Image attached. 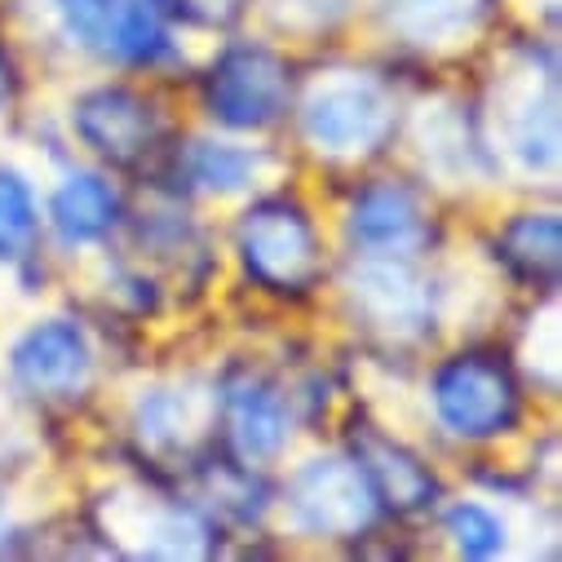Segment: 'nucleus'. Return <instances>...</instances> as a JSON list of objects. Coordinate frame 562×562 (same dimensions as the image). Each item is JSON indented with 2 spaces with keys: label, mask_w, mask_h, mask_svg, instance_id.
<instances>
[{
  "label": "nucleus",
  "mask_w": 562,
  "mask_h": 562,
  "mask_svg": "<svg viewBox=\"0 0 562 562\" xmlns=\"http://www.w3.org/2000/svg\"><path fill=\"white\" fill-rule=\"evenodd\" d=\"M235 252L244 261V274L266 293H311L324 274V239L315 217L289 200L266 195L252 209H244L235 226Z\"/></svg>",
  "instance_id": "nucleus-1"
},
{
  "label": "nucleus",
  "mask_w": 562,
  "mask_h": 562,
  "mask_svg": "<svg viewBox=\"0 0 562 562\" xmlns=\"http://www.w3.org/2000/svg\"><path fill=\"white\" fill-rule=\"evenodd\" d=\"M394 98L368 71H319L302 98V133L328 160L376 156L394 133Z\"/></svg>",
  "instance_id": "nucleus-2"
},
{
  "label": "nucleus",
  "mask_w": 562,
  "mask_h": 562,
  "mask_svg": "<svg viewBox=\"0 0 562 562\" xmlns=\"http://www.w3.org/2000/svg\"><path fill=\"white\" fill-rule=\"evenodd\" d=\"M435 420L461 443H492L518 426L522 394L514 368L501 355L465 350L435 368L430 376Z\"/></svg>",
  "instance_id": "nucleus-3"
},
{
  "label": "nucleus",
  "mask_w": 562,
  "mask_h": 562,
  "mask_svg": "<svg viewBox=\"0 0 562 562\" xmlns=\"http://www.w3.org/2000/svg\"><path fill=\"white\" fill-rule=\"evenodd\" d=\"M293 102V71L266 45H231L204 76V106L226 128H266Z\"/></svg>",
  "instance_id": "nucleus-4"
},
{
  "label": "nucleus",
  "mask_w": 562,
  "mask_h": 562,
  "mask_svg": "<svg viewBox=\"0 0 562 562\" xmlns=\"http://www.w3.org/2000/svg\"><path fill=\"white\" fill-rule=\"evenodd\" d=\"M376 492L359 461L350 457H319L306 461L289 479V514L297 531L319 540H355L376 522Z\"/></svg>",
  "instance_id": "nucleus-5"
},
{
  "label": "nucleus",
  "mask_w": 562,
  "mask_h": 562,
  "mask_svg": "<svg viewBox=\"0 0 562 562\" xmlns=\"http://www.w3.org/2000/svg\"><path fill=\"white\" fill-rule=\"evenodd\" d=\"M106 540L133 558H204L213 549L209 522L195 509L151 492L106 496Z\"/></svg>",
  "instance_id": "nucleus-6"
},
{
  "label": "nucleus",
  "mask_w": 562,
  "mask_h": 562,
  "mask_svg": "<svg viewBox=\"0 0 562 562\" xmlns=\"http://www.w3.org/2000/svg\"><path fill=\"white\" fill-rule=\"evenodd\" d=\"M10 372L19 390L41 403H76L93 385V350L76 324L45 319L14 341Z\"/></svg>",
  "instance_id": "nucleus-7"
},
{
  "label": "nucleus",
  "mask_w": 562,
  "mask_h": 562,
  "mask_svg": "<svg viewBox=\"0 0 562 562\" xmlns=\"http://www.w3.org/2000/svg\"><path fill=\"white\" fill-rule=\"evenodd\" d=\"M346 289H350L355 315L372 333L390 341H412L430 333V289H426V279H416L403 266V257L368 252L363 261L350 266Z\"/></svg>",
  "instance_id": "nucleus-8"
},
{
  "label": "nucleus",
  "mask_w": 562,
  "mask_h": 562,
  "mask_svg": "<svg viewBox=\"0 0 562 562\" xmlns=\"http://www.w3.org/2000/svg\"><path fill=\"white\" fill-rule=\"evenodd\" d=\"M71 124L80 133V143L89 151H98L102 160L111 165H137L151 143H156V111L143 93H133L124 85H102V89H89L76 111H71Z\"/></svg>",
  "instance_id": "nucleus-9"
},
{
  "label": "nucleus",
  "mask_w": 562,
  "mask_h": 562,
  "mask_svg": "<svg viewBox=\"0 0 562 562\" xmlns=\"http://www.w3.org/2000/svg\"><path fill=\"white\" fill-rule=\"evenodd\" d=\"M346 231L363 252H381V257H412L430 244V217L420 209L416 191L403 182L363 187L350 204Z\"/></svg>",
  "instance_id": "nucleus-10"
},
{
  "label": "nucleus",
  "mask_w": 562,
  "mask_h": 562,
  "mask_svg": "<svg viewBox=\"0 0 562 562\" xmlns=\"http://www.w3.org/2000/svg\"><path fill=\"white\" fill-rule=\"evenodd\" d=\"M355 461L368 474L376 501L398 509V514H420V509H430L439 501V483H435L430 465L420 461L416 452H407L403 443H394L390 435L372 430V426H359Z\"/></svg>",
  "instance_id": "nucleus-11"
},
{
  "label": "nucleus",
  "mask_w": 562,
  "mask_h": 562,
  "mask_svg": "<svg viewBox=\"0 0 562 562\" xmlns=\"http://www.w3.org/2000/svg\"><path fill=\"white\" fill-rule=\"evenodd\" d=\"M226 435L239 461H274L289 443V403L274 385L244 376L226 385Z\"/></svg>",
  "instance_id": "nucleus-12"
},
{
  "label": "nucleus",
  "mask_w": 562,
  "mask_h": 562,
  "mask_svg": "<svg viewBox=\"0 0 562 562\" xmlns=\"http://www.w3.org/2000/svg\"><path fill=\"white\" fill-rule=\"evenodd\" d=\"M213 412H217V398L204 394V390H191V385H173V390H151L137 398V435H143L147 448L156 452H178V448H191L204 426H213Z\"/></svg>",
  "instance_id": "nucleus-13"
},
{
  "label": "nucleus",
  "mask_w": 562,
  "mask_h": 562,
  "mask_svg": "<svg viewBox=\"0 0 562 562\" xmlns=\"http://www.w3.org/2000/svg\"><path fill=\"white\" fill-rule=\"evenodd\" d=\"M115 213H120V200H115L111 182L98 178V173H71V178H63V187L49 200L54 235L67 248L98 244L115 226Z\"/></svg>",
  "instance_id": "nucleus-14"
},
{
  "label": "nucleus",
  "mask_w": 562,
  "mask_h": 562,
  "mask_svg": "<svg viewBox=\"0 0 562 562\" xmlns=\"http://www.w3.org/2000/svg\"><path fill=\"white\" fill-rule=\"evenodd\" d=\"M501 261L536 289H558V266H562V226L558 213H518L505 222L501 239Z\"/></svg>",
  "instance_id": "nucleus-15"
},
{
  "label": "nucleus",
  "mask_w": 562,
  "mask_h": 562,
  "mask_svg": "<svg viewBox=\"0 0 562 562\" xmlns=\"http://www.w3.org/2000/svg\"><path fill=\"white\" fill-rule=\"evenodd\" d=\"M505 137H509V151L522 169L540 173V169H553L558 160V93H553V80L544 85V93H536V80L527 85L522 98H509L505 102Z\"/></svg>",
  "instance_id": "nucleus-16"
},
{
  "label": "nucleus",
  "mask_w": 562,
  "mask_h": 562,
  "mask_svg": "<svg viewBox=\"0 0 562 562\" xmlns=\"http://www.w3.org/2000/svg\"><path fill=\"white\" fill-rule=\"evenodd\" d=\"M102 45L124 63H160L173 54L160 0H115Z\"/></svg>",
  "instance_id": "nucleus-17"
},
{
  "label": "nucleus",
  "mask_w": 562,
  "mask_h": 562,
  "mask_svg": "<svg viewBox=\"0 0 562 562\" xmlns=\"http://www.w3.org/2000/svg\"><path fill=\"white\" fill-rule=\"evenodd\" d=\"M261 169H266V151L235 147V143H195L182 165L191 187L213 191V195H235V191L252 187Z\"/></svg>",
  "instance_id": "nucleus-18"
},
{
  "label": "nucleus",
  "mask_w": 562,
  "mask_h": 562,
  "mask_svg": "<svg viewBox=\"0 0 562 562\" xmlns=\"http://www.w3.org/2000/svg\"><path fill=\"white\" fill-rule=\"evenodd\" d=\"M41 209L36 191L19 169H0V261H23L36 248Z\"/></svg>",
  "instance_id": "nucleus-19"
},
{
  "label": "nucleus",
  "mask_w": 562,
  "mask_h": 562,
  "mask_svg": "<svg viewBox=\"0 0 562 562\" xmlns=\"http://www.w3.org/2000/svg\"><path fill=\"white\" fill-rule=\"evenodd\" d=\"M448 536H452L457 553L461 558H474V562L496 558L505 549V522L492 509L474 505V501H457L448 509Z\"/></svg>",
  "instance_id": "nucleus-20"
},
{
  "label": "nucleus",
  "mask_w": 562,
  "mask_h": 562,
  "mask_svg": "<svg viewBox=\"0 0 562 562\" xmlns=\"http://www.w3.org/2000/svg\"><path fill=\"white\" fill-rule=\"evenodd\" d=\"M111 5H115V0H58V14H63L67 32H71L80 45H102Z\"/></svg>",
  "instance_id": "nucleus-21"
},
{
  "label": "nucleus",
  "mask_w": 562,
  "mask_h": 562,
  "mask_svg": "<svg viewBox=\"0 0 562 562\" xmlns=\"http://www.w3.org/2000/svg\"><path fill=\"white\" fill-rule=\"evenodd\" d=\"M165 14H187L195 23H231L239 14V0H160Z\"/></svg>",
  "instance_id": "nucleus-22"
},
{
  "label": "nucleus",
  "mask_w": 562,
  "mask_h": 562,
  "mask_svg": "<svg viewBox=\"0 0 562 562\" xmlns=\"http://www.w3.org/2000/svg\"><path fill=\"white\" fill-rule=\"evenodd\" d=\"M10 98H14V63H10L5 45H0V111H5Z\"/></svg>",
  "instance_id": "nucleus-23"
}]
</instances>
